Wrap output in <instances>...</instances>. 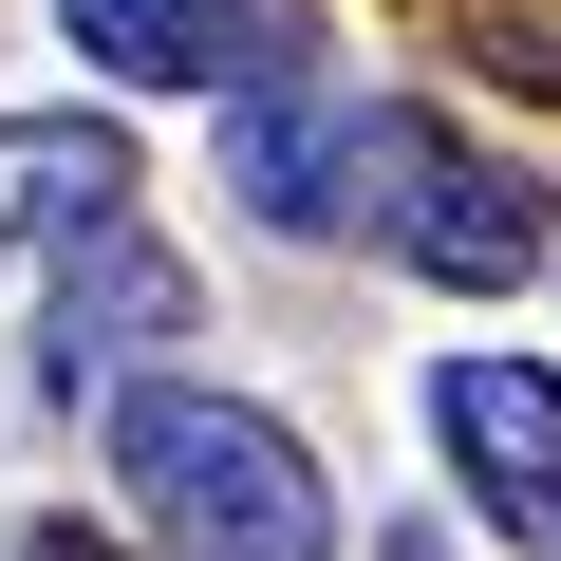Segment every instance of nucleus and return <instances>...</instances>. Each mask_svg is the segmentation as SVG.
Instances as JSON below:
<instances>
[{
  "instance_id": "1",
  "label": "nucleus",
  "mask_w": 561,
  "mask_h": 561,
  "mask_svg": "<svg viewBox=\"0 0 561 561\" xmlns=\"http://www.w3.org/2000/svg\"><path fill=\"white\" fill-rule=\"evenodd\" d=\"M113 486H131V524L169 561H337V486L262 393H187V375L131 393L113 412Z\"/></svg>"
},
{
  "instance_id": "2",
  "label": "nucleus",
  "mask_w": 561,
  "mask_h": 561,
  "mask_svg": "<svg viewBox=\"0 0 561 561\" xmlns=\"http://www.w3.org/2000/svg\"><path fill=\"white\" fill-rule=\"evenodd\" d=\"M375 94H337V57H319V20L280 0L262 20V57L225 76V187L280 225V243H337V225H375Z\"/></svg>"
},
{
  "instance_id": "3",
  "label": "nucleus",
  "mask_w": 561,
  "mask_h": 561,
  "mask_svg": "<svg viewBox=\"0 0 561 561\" xmlns=\"http://www.w3.org/2000/svg\"><path fill=\"white\" fill-rule=\"evenodd\" d=\"M375 225H393V262L412 280H468V300H486V280H524L561 225H542V187L505 169V150H468V131H431V113H393L375 131Z\"/></svg>"
},
{
  "instance_id": "4",
  "label": "nucleus",
  "mask_w": 561,
  "mask_h": 561,
  "mask_svg": "<svg viewBox=\"0 0 561 561\" xmlns=\"http://www.w3.org/2000/svg\"><path fill=\"white\" fill-rule=\"evenodd\" d=\"M169 337H187V262H169L150 225H94V243L57 262V300H38V393L131 412V393H169V375H150Z\"/></svg>"
},
{
  "instance_id": "5",
  "label": "nucleus",
  "mask_w": 561,
  "mask_h": 561,
  "mask_svg": "<svg viewBox=\"0 0 561 561\" xmlns=\"http://www.w3.org/2000/svg\"><path fill=\"white\" fill-rule=\"evenodd\" d=\"M431 449H449L468 524L561 542V375H524V356H449V375H431Z\"/></svg>"
},
{
  "instance_id": "6",
  "label": "nucleus",
  "mask_w": 561,
  "mask_h": 561,
  "mask_svg": "<svg viewBox=\"0 0 561 561\" xmlns=\"http://www.w3.org/2000/svg\"><path fill=\"white\" fill-rule=\"evenodd\" d=\"M94 225H131V131L113 113H0V243H94Z\"/></svg>"
},
{
  "instance_id": "7",
  "label": "nucleus",
  "mask_w": 561,
  "mask_h": 561,
  "mask_svg": "<svg viewBox=\"0 0 561 561\" xmlns=\"http://www.w3.org/2000/svg\"><path fill=\"white\" fill-rule=\"evenodd\" d=\"M262 20H280V0H57V38L94 76H131V94H225L262 57Z\"/></svg>"
}]
</instances>
